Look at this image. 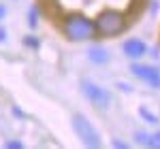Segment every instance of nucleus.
Wrapping results in <instances>:
<instances>
[{
	"label": "nucleus",
	"instance_id": "nucleus-1",
	"mask_svg": "<svg viewBox=\"0 0 160 149\" xmlns=\"http://www.w3.org/2000/svg\"><path fill=\"white\" fill-rule=\"evenodd\" d=\"M64 34L75 41V43H81V41H90V38L96 36V22L88 19L86 15L81 13H71L64 17Z\"/></svg>",
	"mask_w": 160,
	"mask_h": 149
},
{
	"label": "nucleus",
	"instance_id": "nucleus-2",
	"mask_svg": "<svg viewBox=\"0 0 160 149\" xmlns=\"http://www.w3.org/2000/svg\"><path fill=\"white\" fill-rule=\"evenodd\" d=\"M124 28H126L124 15L113 9L102 11L96 19V34H100V36H115V34L124 32Z\"/></svg>",
	"mask_w": 160,
	"mask_h": 149
},
{
	"label": "nucleus",
	"instance_id": "nucleus-3",
	"mask_svg": "<svg viewBox=\"0 0 160 149\" xmlns=\"http://www.w3.org/2000/svg\"><path fill=\"white\" fill-rule=\"evenodd\" d=\"M73 130L86 147L96 149L102 145L100 143V132L92 126V122L88 119L86 115H73Z\"/></svg>",
	"mask_w": 160,
	"mask_h": 149
},
{
	"label": "nucleus",
	"instance_id": "nucleus-4",
	"mask_svg": "<svg viewBox=\"0 0 160 149\" xmlns=\"http://www.w3.org/2000/svg\"><path fill=\"white\" fill-rule=\"evenodd\" d=\"M81 92H83V96H86L94 107H98V109H107L111 104V94L102 85L90 81V79H81Z\"/></svg>",
	"mask_w": 160,
	"mask_h": 149
},
{
	"label": "nucleus",
	"instance_id": "nucleus-5",
	"mask_svg": "<svg viewBox=\"0 0 160 149\" xmlns=\"http://www.w3.org/2000/svg\"><path fill=\"white\" fill-rule=\"evenodd\" d=\"M130 73L135 74L137 79H141L143 83H148L154 89H160V70L156 66H145V64H132Z\"/></svg>",
	"mask_w": 160,
	"mask_h": 149
},
{
	"label": "nucleus",
	"instance_id": "nucleus-6",
	"mask_svg": "<svg viewBox=\"0 0 160 149\" xmlns=\"http://www.w3.org/2000/svg\"><path fill=\"white\" fill-rule=\"evenodd\" d=\"M124 53L128 55V58H141V55H145L148 53V45L141 41V38H128L126 43H124Z\"/></svg>",
	"mask_w": 160,
	"mask_h": 149
},
{
	"label": "nucleus",
	"instance_id": "nucleus-7",
	"mask_svg": "<svg viewBox=\"0 0 160 149\" xmlns=\"http://www.w3.org/2000/svg\"><path fill=\"white\" fill-rule=\"evenodd\" d=\"M137 143L143 147H152V149H160V132L156 134H145V132H137L135 134Z\"/></svg>",
	"mask_w": 160,
	"mask_h": 149
},
{
	"label": "nucleus",
	"instance_id": "nucleus-8",
	"mask_svg": "<svg viewBox=\"0 0 160 149\" xmlns=\"http://www.w3.org/2000/svg\"><path fill=\"white\" fill-rule=\"evenodd\" d=\"M88 58H90L94 64H105L107 60H109V53H107V49H102V47H90Z\"/></svg>",
	"mask_w": 160,
	"mask_h": 149
},
{
	"label": "nucleus",
	"instance_id": "nucleus-9",
	"mask_svg": "<svg viewBox=\"0 0 160 149\" xmlns=\"http://www.w3.org/2000/svg\"><path fill=\"white\" fill-rule=\"evenodd\" d=\"M139 115H141L145 122H149V124H158V117H156L154 113H149L145 107H141V109H139Z\"/></svg>",
	"mask_w": 160,
	"mask_h": 149
},
{
	"label": "nucleus",
	"instance_id": "nucleus-10",
	"mask_svg": "<svg viewBox=\"0 0 160 149\" xmlns=\"http://www.w3.org/2000/svg\"><path fill=\"white\" fill-rule=\"evenodd\" d=\"M28 24H30V28H34V26H37V7H32L30 13H28Z\"/></svg>",
	"mask_w": 160,
	"mask_h": 149
},
{
	"label": "nucleus",
	"instance_id": "nucleus-11",
	"mask_svg": "<svg viewBox=\"0 0 160 149\" xmlns=\"http://www.w3.org/2000/svg\"><path fill=\"white\" fill-rule=\"evenodd\" d=\"M4 147L7 149H22L24 145H22L19 141H9V143H4Z\"/></svg>",
	"mask_w": 160,
	"mask_h": 149
},
{
	"label": "nucleus",
	"instance_id": "nucleus-12",
	"mask_svg": "<svg viewBox=\"0 0 160 149\" xmlns=\"http://www.w3.org/2000/svg\"><path fill=\"white\" fill-rule=\"evenodd\" d=\"M24 43H26V45H30V47H34V49L38 47V41H37V38H30V36H28Z\"/></svg>",
	"mask_w": 160,
	"mask_h": 149
},
{
	"label": "nucleus",
	"instance_id": "nucleus-13",
	"mask_svg": "<svg viewBox=\"0 0 160 149\" xmlns=\"http://www.w3.org/2000/svg\"><path fill=\"white\" fill-rule=\"evenodd\" d=\"M111 145H113V147H128L126 143H122V141H115V138H113V143H111Z\"/></svg>",
	"mask_w": 160,
	"mask_h": 149
},
{
	"label": "nucleus",
	"instance_id": "nucleus-14",
	"mask_svg": "<svg viewBox=\"0 0 160 149\" xmlns=\"http://www.w3.org/2000/svg\"><path fill=\"white\" fill-rule=\"evenodd\" d=\"M4 13H7V9H4V7H2V4H0V19H2V17H4Z\"/></svg>",
	"mask_w": 160,
	"mask_h": 149
},
{
	"label": "nucleus",
	"instance_id": "nucleus-15",
	"mask_svg": "<svg viewBox=\"0 0 160 149\" xmlns=\"http://www.w3.org/2000/svg\"><path fill=\"white\" fill-rule=\"evenodd\" d=\"M0 41H4V30H0Z\"/></svg>",
	"mask_w": 160,
	"mask_h": 149
}]
</instances>
